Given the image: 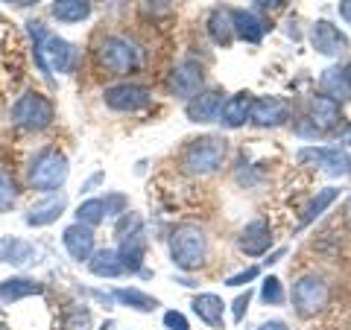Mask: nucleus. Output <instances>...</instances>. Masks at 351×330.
Returning <instances> with one entry per match:
<instances>
[{
	"label": "nucleus",
	"instance_id": "f257e3e1",
	"mask_svg": "<svg viewBox=\"0 0 351 330\" xmlns=\"http://www.w3.org/2000/svg\"><path fill=\"white\" fill-rule=\"evenodd\" d=\"M27 32L32 38V50H36L38 71L44 76L50 73H73L80 64V50L76 44L64 41L56 32H50L41 21H27Z\"/></svg>",
	"mask_w": 351,
	"mask_h": 330
},
{
	"label": "nucleus",
	"instance_id": "f03ea898",
	"mask_svg": "<svg viewBox=\"0 0 351 330\" xmlns=\"http://www.w3.org/2000/svg\"><path fill=\"white\" fill-rule=\"evenodd\" d=\"M226 158H228V140L223 135H199L182 147L179 167L188 175L205 179V175H214L223 170Z\"/></svg>",
	"mask_w": 351,
	"mask_h": 330
},
{
	"label": "nucleus",
	"instance_id": "7ed1b4c3",
	"mask_svg": "<svg viewBox=\"0 0 351 330\" xmlns=\"http://www.w3.org/2000/svg\"><path fill=\"white\" fill-rule=\"evenodd\" d=\"M170 260L176 269L196 272L208 260V234L196 223H179L170 231Z\"/></svg>",
	"mask_w": 351,
	"mask_h": 330
},
{
	"label": "nucleus",
	"instance_id": "20e7f679",
	"mask_svg": "<svg viewBox=\"0 0 351 330\" xmlns=\"http://www.w3.org/2000/svg\"><path fill=\"white\" fill-rule=\"evenodd\" d=\"M68 175H71V161L56 147L38 149L36 158H32L29 167H27L29 187L38 193H59L64 187V181H68Z\"/></svg>",
	"mask_w": 351,
	"mask_h": 330
},
{
	"label": "nucleus",
	"instance_id": "39448f33",
	"mask_svg": "<svg viewBox=\"0 0 351 330\" xmlns=\"http://www.w3.org/2000/svg\"><path fill=\"white\" fill-rule=\"evenodd\" d=\"M94 59L108 76H126L141 68V47L123 36H106L94 47Z\"/></svg>",
	"mask_w": 351,
	"mask_h": 330
},
{
	"label": "nucleus",
	"instance_id": "423d86ee",
	"mask_svg": "<svg viewBox=\"0 0 351 330\" xmlns=\"http://www.w3.org/2000/svg\"><path fill=\"white\" fill-rule=\"evenodd\" d=\"M290 301H293V310L302 318H313V316L325 313L328 304H331V283H328L322 275H302V278L293 283Z\"/></svg>",
	"mask_w": 351,
	"mask_h": 330
},
{
	"label": "nucleus",
	"instance_id": "0eeeda50",
	"mask_svg": "<svg viewBox=\"0 0 351 330\" xmlns=\"http://www.w3.org/2000/svg\"><path fill=\"white\" fill-rule=\"evenodd\" d=\"M56 120V108H53V100L44 97L38 91H27L24 97H18L12 105V123L27 129V131H44L53 126Z\"/></svg>",
	"mask_w": 351,
	"mask_h": 330
},
{
	"label": "nucleus",
	"instance_id": "6e6552de",
	"mask_svg": "<svg viewBox=\"0 0 351 330\" xmlns=\"http://www.w3.org/2000/svg\"><path fill=\"white\" fill-rule=\"evenodd\" d=\"M103 103L120 114H135L152 105V91L138 82H117L103 91Z\"/></svg>",
	"mask_w": 351,
	"mask_h": 330
},
{
	"label": "nucleus",
	"instance_id": "1a4fd4ad",
	"mask_svg": "<svg viewBox=\"0 0 351 330\" xmlns=\"http://www.w3.org/2000/svg\"><path fill=\"white\" fill-rule=\"evenodd\" d=\"M295 161L299 164H313V167H322L331 175H346L351 173V158L346 149L339 147H302L295 152Z\"/></svg>",
	"mask_w": 351,
	"mask_h": 330
},
{
	"label": "nucleus",
	"instance_id": "9d476101",
	"mask_svg": "<svg viewBox=\"0 0 351 330\" xmlns=\"http://www.w3.org/2000/svg\"><path fill=\"white\" fill-rule=\"evenodd\" d=\"M205 85V68L196 59H182L170 73V91L179 100H193Z\"/></svg>",
	"mask_w": 351,
	"mask_h": 330
},
{
	"label": "nucleus",
	"instance_id": "9b49d317",
	"mask_svg": "<svg viewBox=\"0 0 351 330\" xmlns=\"http://www.w3.org/2000/svg\"><path fill=\"white\" fill-rule=\"evenodd\" d=\"M223 105H226V94L219 91V88H211V91H199L188 100L184 105V114H188L191 123H219V114H223Z\"/></svg>",
	"mask_w": 351,
	"mask_h": 330
},
{
	"label": "nucleus",
	"instance_id": "f8f14e48",
	"mask_svg": "<svg viewBox=\"0 0 351 330\" xmlns=\"http://www.w3.org/2000/svg\"><path fill=\"white\" fill-rule=\"evenodd\" d=\"M290 120V103L284 97H255L249 108V123L255 126H284Z\"/></svg>",
	"mask_w": 351,
	"mask_h": 330
},
{
	"label": "nucleus",
	"instance_id": "ddd939ff",
	"mask_svg": "<svg viewBox=\"0 0 351 330\" xmlns=\"http://www.w3.org/2000/svg\"><path fill=\"white\" fill-rule=\"evenodd\" d=\"M272 246V225L269 219H252V223H246L243 228H240L237 234V249L243 251L246 257H261L267 255Z\"/></svg>",
	"mask_w": 351,
	"mask_h": 330
},
{
	"label": "nucleus",
	"instance_id": "4468645a",
	"mask_svg": "<svg viewBox=\"0 0 351 330\" xmlns=\"http://www.w3.org/2000/svg\"><path fill=\"white\" fill-rule=\"evenodd\" d=\"M311 44L316 53H322V56H343L348 50V36L339 27H334L331 21H316L311 27Z\"/></svg>",
	"mask_w": 351,
	"mask_h": 330
},
{
	"label": "nucleus",
	"instance_id": "2eb2a0df",
	"mask_svg": "<svg viewBox=\"0 0 351 330\" xmlns=\"http://www.w3.org/2000/svg\"><path fill=\"white\" fill-rule=\"evenodd\" d=\"M62 246H64V251L71 255V260H76V263H88L91 260V255H94V228H88V225H82V223H73V225H68L62 231Z\"/></svg>",
	"mask_w": 351,
	"mask_h": 330
},
{
	"label": "nucleus",
	"instance_id": "dca6fc26",
	"mask_svg": "<svg viewBox=\"0 0 351 330\" xmlns=\"http://www.w3.org/2000/svg\"><path fill=\"white\" fill-rule=\"evenodd\" d=\"M64 207H68V196H64V193H50L44 202L29 207L27 216H24V223L29 228H47L53 223H59V216L64 214Z\"/></svg>",
	"mask_w": 351,
	"mask_h": 330
},
{
	"label": "nucleus",
	"instance_id": "f3484780",
	"mask_svg": "<svg viewBox=\"0 0 351 330\" xmlns=\"http://www.w3.org/2000/svg\"><path fill=\"white\" fill-rule=\"evenodd\" d=\"M307 120H311L319 131H328V129H334L339 120H343V108H339V103L331 100V97L316 94V97L307 100Z\"/></svg>",
	"mask_w": 351,
	"mask_h": 330
},
{
	"label": "nucleus",
	"instance_id": "a211bd4d",
	"mask_svg": "<svg viewBox=\"0 0 351 330\" xmlns=\"http://www.w3.org/2000/svg\"><path fill=\"white\" fill-rule=\"evenodd\" d=\"M117 257L123 263V275H141L144 272V260H147V237L144 231H138V234H129L120 240L117 246Z\"/></svg>",
	"mask_w": 351,
	"mask_h": 330
},
{
	"label": "nucleus",
	"instance_id": "6ab92c4d",
	"mask_svg": "<svg viewBox=\"0 0 351 330\" xmlns=\"http://www.w3.org/2000/svg\"><path fill=\"white\" fill-rule=\"evenodd\" d=\"M193 313L199 316V322L208 325V327H214V330H223L226 327V304L219 295L214 292H199V295H193Z\"/></svg>",
	"mask_w": 351,
	"mask_h": 330
},
{
	"label": "nucleus",
	"instance_id": "aec40b11",
	"mask_svg": "<svg viewBox=\"0 0 351 330\" xmlns=\"http://www.w3.org/2000/svg\"><path fill=\"white\" fill-rule=\"evenodd\" d=\"M205 29L211 41L217 47H228L234 41V18H232V9L228 6H217L208 12V21H205Z\"/></svg>",
	"mask_w": 351,
	"mask_h": 330
},
{
	"label": "nucleus",
	"instance_id": "412c9836",
	"mask_svg": "<svg viewBox=\"0 0 351 330\" xmlns=\"http://www.w3.org/2000/svg\"><path fill=\"white\" fill-rule=\"evenodd\" d=\"M232 18H234V38L246 41V44L263 41V36H267V29H269L267 21L258 18L255 12H249V9H232Z\"/></svg>",
	"mask_w": 351,
	"mask_h": 330
},
{
	"label": "nucleus",
	"instance_id": "4be33fe9",
	"mask_svg": "<svg viewBox=\"0 0 351 330\" xmlns=\"http://www.w3.org/2000/svg\"><path fill=\"white\" fill-rule=\"evenodd\" d=\"M41 292H44V283L36 278H27V275L0 281V301L3 304H18V301L32 299V295H41Z\"/></svg>",
	"mask_w": 351,
	"mask_h": 330
},
{
	"label": "nucleus",
	"instance_id": "5701e85b",
	"mask_svg": "<svg viewBox=\"0 0 351 330\" xmlns=\"http://www.w3.org/2000/svg\"><path fill=\"white\" fill-rule=\"evenodd\" d=\"M38 249L24 237H3L0 240V263H9V266H27V263H36Z\"/></svg>",
	"mask_w": 351,
	"mask_h": 330
},
{
	"label": "nucleus",
	"instance_id": "b1692460",
	"mask_svg": "<svg viewBox=\"0 0 351 330\" xmlns=\"http://www.w3.org/2000/svg\"><path fill=\"white\" fill-rule=\"evenodd\" d=\"M252 97L249 91H237L234 97H226V105H223V114H219V123L226 129H240L249 123V108H252Z\"/></svg>",
	"mask_w": 351,
	"mask_h": 330
},
{
	"label": "nucleus",
	"instance_id": "393cba45",
	"mask_svg": "<svg viewBox=\"0 0 351 330\" xmlns=\"http://www.w3.org/2000/svg\"><path fill=\"white\" fill-rule=\"evenodd\" d=\"M337 199H339V187H322V190H316V196H313L311 202H307V207L302 211L295 231H302V228H307L311 223H316V219H319Z\"/></svg>",
	"mask_w": 351,
	"mask_h": 330
},
{
	"label": "nucleus",
	"instance_id": "a878e982",
	"mask_svg": "<svg viewBox=\"0 0 351 330\" xmlns=\"http://www.w3.org/2000/svg\"><path fill=\"white\" fill-rule=\"evenodd\" d=\"M91 0H53L50 3V15L59 24H80V21L91 18Z\"/></svg>",
	"mask_w": 351,
	"mask_h": 330
},
{
	"label": "nucleus",
	"instance_id": "bb28decb",
	"mask_svg": "<svg viewBox=\"0 0 351 330\" xmlns=\"http://www.w3.org/2000/svg\"><path fill=\"white\" fill-rule=\"evenodd\" d=\"M112 295H114V301H117V304L129 307V310H138V313H156L158 307H161L158 299H152L149 292L138 290V287H117Z\"/></svg>",
	"mask_w": 351,
	"mask_h": 330
},
{
	"label": "nucleus",
	"instance_id": "cd10ccee",
	"mask_svg": "<svg viewBox=\"0 0 351 330\" xmlns=\"http://www.w3.org/2000/svg\"><path fill=\"white\" fill-rule=\"evenodd\" d=\"M88 272L97 275V278H120L123 263L117 257V249H97L91 260H88Z\"/></svg>",
	"mask_w": 351,
	"mask_h": 330
},
{
	"label": "nucleus",
	"instance_id": "c85d7f7f",
	"mask_svg": "<svg viewBox=\"0 0 351 330\" xmlns=\"http://www.w3.org/2000/svg\"><path fill=\"white\" fill-rule=\"evenodd\" d=\"M319 85H322V94L331 97V100H337L339 105L351 100V85H348V79H346L343 68H328V71H322Z\"/></svg>",
	"mask_w": 351,
	"mask_h": 330
},
{
	"label": "nucleus",
	"instance_id": "c756f323",
	"mask_svg": "<svg viewBox=\"0 0 351 330\" xmlns=\"http://www.w3.org/2000/svg\"><path fill=\"white\" fill-rule=\"evenodd\" d=\"M76 223H82V225H88V228H97L106 219V205H103V199H97V196H91V199H85V202H80V207H76Z\"/></svg>",
	"mask_w": 351,
	"mask_h": 330
},
{
	"label": "nucleus",
	"instance_id": "7c9ffc66",
	"mask_svg": "<svg viewBox=\"0 0 351 330\" xmlns=\"http://www.w3.org/2000/svg\"><path fill=\"white\" fill-rule=\"evenodd\" d=\"M18 202V184L9 173L0 170V214H9Z\"/></svg>",
	"mask_w": 351,
	"mask_h": 330
},
{
	"label": "nucleus",
	"instance_id": "2f4dec72",
	"mask_svg": "<svg viewBox=\"0 0 351 330\" xmlns=\"http://www.w3.org/2000/svg\"><path fill=\"white\" fill-rule=\"evenodd\" d=\"M261 301L267 304V307H278V304H284V287H281V281L276 278V275L263 278V283H261Z\"/></svg>",
	"mask_w": 351,
	"mask_h": 330
},
{
	"label": "nucleus",
	"instance_id": "473e14b6",
	"mask_svg": "<svg viewBox=\"0 0 351 330\" xmlns=\"http://www.w3.org/2000/svg\"><path fill=\"white\" fill-rule=\"evenodd\" d=\"M138 231H144V219H141L138 214H132L126 211L123 216H117V223H114V237H129V234H138Z\"/></svg>",
	"mask_w": 351,
	"mask_h": 330
},
{
	"label": "nucleus",
	"instance_id": "72a5a7b5",
	"mask_svg": "<svg viewBox=\"0 0 351 330\" xmlns=\"http://www.w3.org/2000/svg\"><path fill=\"white\" fill-rule=\"evenodd\" d=\"M176 9V0H144V15L158 21V18H170Z\"/></svg>",
	"mask_w": 351,
	"mask_h": 330
},
{
	"label": "nucleus",
	"instance_id": "f704fd0d",
	"mask_svg": "<svg viewBox=\"0 0 351 330\" xmlns=\"http://www.w3.org/2000/svg\"><path fill=\"white\" fill-rule=\"evenodd\" d=\"M64 330H91V310L73 307V310L64 316Z\"/></svg>",
	"mask_w": 351,
	"mask_h": 330
},
{
	"label": "nucleus",
	"instance_id": "c9c22d12",
	"mask_svg": "<svg viewBox=\"0 0 351 330\" xmlns=\"http://www.w3.org/2000/svg\"><path fill=\"white\" fill-rule=\"evenodd\" d=\"M103 205H106V216H123L129 211V199L123 193H106L103 196Z\"/></svg>",
	"mask_w": 351,
	"mask_h": 330
},
{
	"label": "nucleus",
	"instance_id": "e433bc0d",
	"mask_svg": "<svg viewBox=\"0 0 351 330\" xmlns=\"http://www.w3.org/2000/svg\"><path fill=\"white\" fill-rule=\"evenodd\" d=\"M261 275V269L258 266H249V269H243V272H237V275H228L226 278V287H246V283H252Z\"/></svg>",
	"mask_w": 351,
	"mask_h": 330
},
{
	"label": "nucleus",
	"instance_id": "4c0bfd02",
	"mask_svg": "<svg viewBox=\"0 0 351 330\" xmlns=\"http://www.w3.org/2000/svg\"><path fill=\"white\" fill-rule=\"evenodd\" d=\"M164 327H167V330H191V322H188V316H184V313L167 310V313H164Z\"/></svg>",
	"mask_w": 351,
	"mask_h": 330
},
{
	"label": "nucleus",
	"instance_id": "58836bf2",
	"mask_svg": "<svg viewBox=\"0 0 351 330\" xmlns=\"http://www.w3.org/2000/svg\"><path fill=\"white\" fill-rule=\"evenodd\" d=\"M249 301H252V290H246V292H240L237 295V299H234V322L240 325V322H243V318H246V310H249Z\"/></svg>",
	"mask_w": 351,
	"mask_h": 330
},
{
	"label": "nucleus",
	"instance_id": "ea45409f",
	"mask_svg": "<svg viewBox=\"0 0 351 330\" xmlns=\"http://www.w3.org/2000/svg\"><path fill=\"white\" fill-rule=\"evenodd\" d=\"M295 135H302V138H313V140H316V138H319V135H322V131H319V129H316V126L311 123V120H307V117H304V123H302V126H295Z\"/></svg>",
	"mask_w": 351,
	"mask_h": 330
},
{
	"label": "nucleus",
	"instance_id": "a19ab883",
	"mask_svg": "<svg viewBox=\"0 0 351 330\" xmlns=\"http://www.w3.org/2000/svg\"><path fill=\"white\" fill-rule=\"evenodd\" d=\"M258 330H290V325L281 322V318H269V322H263Z\"/></svg>",
	"mask_w": 351,
	"mask_h": 330
},
{
	"label": "nucleus",
	"instance_id": "79ce46f5",
	"mask_svg": "<svg viewBox=\"0 0 351 330\" xmlns=\"http://www.w3.org/2000/svg\"><path fill=\"white\" fill-rule=\"evenodd\" d=\"M103 179H106V173H94V175H91V179H88V181L82 184V193H88V190H94V187H97V184H100Z\"/></svg>",
	"mask_w": 351,
	"mask_h": 330
},
{
	"label": "nucleus",
	"instance_id": "37998d69",
	"mask_svg": "<svg viewBox=\"0 0 351 330\" xmlns=\"http://www.w3.org/2000/svg\"><path fill=\"white\" fill-rule=\"evenodd\" d=\"M339 18L351 24V0H339Z\"/></svg>",
	"mask_w": 351,
	"mask_h": 330
},
{
	"label": "nucleus",
	"instance_id": "c03bdc74",
	"mask_svg": "<svg viewBox=\"0 0 351 330\" xmlns=\"http://www.w3.org/2000/svg\"><path fill=\"white\" fill-rule=\"evenodd\" d=\"M255 3H258L261 9H281L284 0H255Z\"/></svg>",
	"mask_w": 351,
	"mask_h": 330
},
{
	"label": "nucleus",
	"instance_id": "a18cd8bd",
	"mask_svg": "<svg viewBox=\"0 0 351 330\" xmlns=\"http://www.w3.org/2000/svg\"><path fill=\"white\" fill-rule=\"evenodd\" d=\"M343 225L351 228V196H348L346 205H343Z\"/></svg>",
	"mask_w": 351,
	"mask_h": 330
},
{
	"label": "nucleus",
	"instance_id": "49530a36",
	"mask_svg": "<svg viewBox=\"0 0 351 330\" xmlns=\"http://www.w3.org/2000/svg\"><path fill=\"white\" fill-rule=\"evenodd\" d=\"M339 144H343V147H351V126L343 131V135H339Z\"/></svg>",
	"mask_w": 351,
	"mask_h": 330
},
{
	"label": "nucleus",
	"instance_id": "de8ad7c7",
	"mask_svg": "<svg viewBox=\"0 0 351 330\" xmlns=\"http://www.w3.org/2000/svg\"><path fill=\"white\" fill-rule=\"evenodd\" d=\"M15 6H36V3H41V0H12Z\"/></svg>",
	"mask_w": 351,
	"mask_h": 330
},
{
	"label": "nucleus",
	"instance_id": "09e8293b",
	"mask_svg": "<svg viewBox=\"0 0 351 330\" xmlns=\"http://www.w3.org/2000/svg\"><path fill=\"white\" fill-rule=\"evenodd\" d=\"M343 73H346V79H348V85H351V62H346V68H343Z\"/></svg>",
	"mask_w": 351,
	"mask_h": 330
},
{
	"label": "nucleus",
	"instance_id": "8fccbe9b",
	"mask_svg": "<svg viewBox=\"0 0 351 330\" xmlns=\"http://www.w3.org/2000/svg\"><path fill=\"white\" fill-rule=\"evenodd\" d=\"M112 327H114V322H106V325H103L100 330H112Z\"/></svg>",
	"mask_w": 351,
	"mask_h": 330
},
{
	"label": "nucleus",
	"instance_id": "3c124183",
	"mask_svg": "<svg viewBox=\"0 0 351 330\" xmlns=\"http://www.w3.org/2000/svg\"><path fill=\"white\" fill-rule=\"evenodd\" d=\"M0 330H9V327H6V325H0Z\"/></svg>",
	"mask_w": 351,
	"mask_h": 330
}]
</instances>
